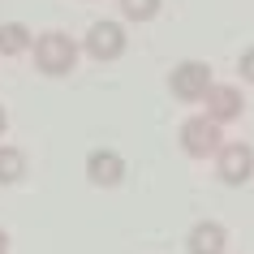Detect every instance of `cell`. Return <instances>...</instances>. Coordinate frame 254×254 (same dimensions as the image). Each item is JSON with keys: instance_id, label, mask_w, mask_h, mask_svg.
Listing matches in <instances>:
<instances>
[{"instance_id": "9", "label": "cell", "mask_w": 254, "mask_h": 254, "mask_svg": "<svg viewBox=\"0 0 254 254\" xmlns=\"http://www.w3.org/2000/svg\"><path fill=\"white\" fill-rule=\"evenodd\" d=\"M30 26H22V22H4L0 26V56H22L30 52Z\"/></svg>"}, {"instance_id": "12", "label": "cell", "mask_w": 254, "mask_h": 254, "mask_svg": "<svg viewBox=\"0 0 254 254\" xmlns=\"http://www.w3.org/2000/svg\"><path fill=\"white\" fill-rule=\"evenodd\" d=\"M237 73H241V78H246V82L254 86V48H246V52H241V61H237Z\"/></svg>"}, {"instance_id": "5", "label": "cell", "mask_w": 254, "mask_h": 254, "mask_svg": "<svg viewBox=\"0 0 254 254\" xmlns=\"http://www.w3.org/2000/svg\"><path fill=\"white\" fill-rule=\"evenodd\" d=\"M202 104H207V112H202V117L215 121V125L224 129V125H233V121L246 112V95H241V86H228V82H211V91L202 95Z\"/></svg>"}, {"instance_id": "2", "label": "cell", "mask_w": 254, "mask_h": 254, "mask_svg": "<svg viewBox=\"0 0 254 254\" xmlns=\"http://www.w3.org/2000/svg\"><path fill=\"white\" fill-rule=\"evenodd\" d=\"M177 138H181V151H186L190 160H215V151L224 147V129H220L215 121H207L202 112H194V117L181 121Z\"/></svg>"}, {"instance_id": "1", "label": "cell", "mask_w": 254, "mask_h": 254, "mask_svg": "<svg viewBox=\"0 0 254 254\" xmlns=\"http://www.w3.org/2000/svg\"><path fill=\"white\" fill-rule=\"evenodd\" d=\"M78 56H82V48L65 30H43L39 39H30V61H35V69H39L43 78H65V73H73L78 69Z\"/></svg>"}, {"instance_id": "7", "label": "cell", "mask_w": 254, "mask_h": 254, "mask_svg": "<svg viewBox=\"0 0 254 254\" xmlns=\"http://www.w3.org/2000/svg\"><path fill=\"white\" fill-rule=\"evenodd\" d=\"M86 177H91V186L99 190H117L125 181V160H121V151H108V147H95L86 155Z\"/></svg>"}, {"instance_id": "3", "label": "cell", "mask_w": 254, "mask_h": 254, "mask_svg": "<svg viewBox=\"0 0 254 254\" xmlns=\"http://www.w3.org/2000/svg\"><path fill=\"white\" fill-rule=\"evenodd\" d=\"M211 65H202V61H181V65L168 73V91L173 99L181 104H202V95L211 91Z\"/></svg>"}, {"instance_id": "13", "label": "cell", "mask_w": 254, "mask_h": 254, "mask_svg": "<svg viewBox=\"0 0 254 254\" xmlns=\"http://www.w3.org/2000/svg\"><path fill=\"white\" fill-rule=\"evenodd\" d=\"M9 134V112H4V108H0V138Z\"/></svg>"}, {"instance_id": "14", "label": "cell", "mask_w": 254, "mask_h": 254, "mask_svg": "<svg viewBox=\"0 0 254 254\" xmlns=\"http://www.w3.org/2000/svg\"><path fill=\"white\" fill-rule=\"evenodd\" d=\"M9 246H13V241H9V233L0 228V254H9Z\"/></svg>"}, {"instance_id": "8", "label": "cell", "mask_w": 254, "mask_h": 254, "mask_svg": "<svg viewBox=\"0 0 254 254\" xmlns=\"http://www.w3.org/2000/svg\"><path fill=\"white\" fill-rule=\"evenodd\" d=\"M186 250L190 254H224L228 250V228L220 220H198L186 233Z\"/></svg>"}, {"instance_id": "4", "label": "cell", "mask_w": 254, "mask_h": 254, "mask_svg": "<svg viewBox=\"0 0 254 254\" xmlns=\"http://www.w3.org/2000/svg\"><path fill=\"white\" fill-rule=\"evenodd\" d=\"M215 177L224 186H246L254 177V147L250 142H224L215 151Z\"/></svg>"}, {"instance_id": "6", "label": "cell", "mask_w": 254, "mask_h": 254, "mask_svg": "<svg viewBox=\"0 0 254 254\" xmlns=\"http://www.w3.org/2000/svg\"><path fill=\"white\" fill-rule=\"evenodd\" d=\"M125 26L121 22H95L91 30H86V56H95V61H117L121 52H125Z\"/></svg>"}, {"instance_id": "10", "label": "cell", "mask_w": 254, "mask_h": 254, "mask_svg": "<svg viewBox=\"0 0 254 254\" xmlns=\"http://www.w3.org/2000/svg\"><path fill=\"white\" fill-rule=\"evenodd\" d=\"M26 177V155L17 147H0V186H13Z\"/></svg>"}, {"instance_id": "11", "label": "cell", "mask_w": 254, "mask_h": 254, "mask_svg": "<svg viewBox=\"0 0 254 254\" xmlns=\"http://www.w3.org/2000/svg\"><path fill=\"white\" fill-rule=\"evenodd\" d=\"M121 13L129 17V22H151V17L160 13V0H121Z\"/></svg>"}]
</instances>
